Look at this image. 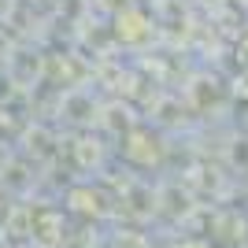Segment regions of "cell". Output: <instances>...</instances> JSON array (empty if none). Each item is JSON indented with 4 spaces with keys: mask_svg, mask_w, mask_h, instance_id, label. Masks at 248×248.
Segmentation results:
<instances>
[{
    "mask_svg": "<svg viewBox=\"0 0 248 248\" xmlns=\"http://www.w3.org/2000/svg\"><path fill=\"white\" fill-rule=\"evenodd\" d=\"M115 33H119V41H126V45H141V41H148V33H152V19H148L137 4H130V8H123L115 15Z\"/></svg>",
    "mask_w": 248,
    "mask_h": 248,
    "instance_id": "obj_2",
    "label": "cell"
},
{
    "mask_svg": "<svg viewBox=\"0 0 248 248\" xmlns=\"http://www.w3.org/2000/svg\"><path fill=\"white\" fill-rule=\"evenodd\" d=\"M178 248H215L211 241H200V237H193V241H182Z\"/></svg>",
    "mask_w": 248,
    "mask_h": 248,
    "instance_id": "obj_3",
    "label": "cell"
},
{
    "mask_svg": "<svg viewBox=\"0 0 248 248\" xmlns=\"http://www.w3.org/2000/svg\"><path fill=\"white\" fill-rule=\"evenodd\" d=\"M126 159L137 167H152L163 159V145H159V137L145 126H134V130H126V145H123Z\"/></svg>",
    "mask_w": 248,
    "mask_h": 248,
    "instance_id": "obj_1",
    "label": "cell"
},
{
    "mask_svg": "<svg viewBox=\"0 0 248 248\" xmlns=\"http://www.w3.org/2000/svg\"><path fill=\"white\" fill-rule=\"evenodd\" d=\"M237 56H241V63H245V67H248V37H245V41L237 45Z\"/></svg>",
    "mask_w": 248,
    "mask_h": 248,
    "instance_id": "obj_4",
    "label": "cell"
}]
</instances>
